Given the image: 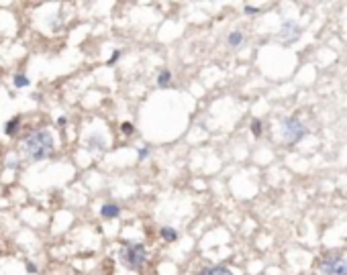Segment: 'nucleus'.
Listing matches in <instances>:
<instances>
[{"label": "nucleus", "instance_id": "obj_1", "mask_svg": "<svg viewBox=\"0 0 347 275\" xmlns=\"http://www.w3.org/2000/svg\"><path fill=\"white\" fill-rule=\"evenodd\" d=\"M23 151L31 161H45L55 153V139L47 129H33L25 141Z\"/></svg>", "mask_w": 347, "mask_h": 275}, {"label": "nucleus", "instance_id": "obj_2", "mask_svg": "<svg viewBox=\"0 0 347 275\" xmlns=\"http://www.w3.org/2000/svg\"><path fill=\"white\" fill-rule=\"evenodd\" d=\"M119 259L121 263L127 267V269H131V271H141L147 263V251L141 243H131V241H127L123 243L121 247V253H119Z\"/></svg>", "mask_w": 347, "mask_h": 275}, {"label": "nucleus", "instance_id": "obj_3", "mask_svg": "<svg viewBox=\"0 0 347 275\" xmlns=\"http://www.w3.org/2000/svg\"><path fill=\"white\" fill-rule=\"evenodd\" d=\"M305 135H307L305 124H302L296 116H288V118L282 120V137H284V141H286L288 145L298 143Z\"/></svg>", "mask_w": 347, "mask_h": 275}, {"label": "nucleus", "instance_id": "obj_4", "mask_svg": "<svg viewBox=\"0 0 347 275\" xmlns=\"http://www.w3.org/2000/svg\"><path fill=\"white\" fill-rule=\"evenodd\" d=\"M321 275H347V261L343 257H327L321 263Z\"/></svg>", "mask_w": 347, "mask_h": 275}, {"label": "nucleus", "instance_id": "obj_5", "mask_svg": "<svg viewBox=\"0 0 347 275\" xmlns=\"http://www.w3.org/2000/svg\"><path fill=\"white\" fill-rule=\"evenodd\" d=\"M300 37V27L294 23V20H284L280 27V33H278V39L284 41V43H292Z\"/></svg>", "mask_w": 347, "mask_h": 275}, {"label": "nucleus", "instance_id": "obj_6", "mask_svg": "<svg viewBox=\"0 0 347 275\" xmlns=\"http://www.w3.org/2000/svg\"><path fill=\"white\" fill-rule=\"evenodd\" d=\"M100 216H102L104 220L119 218V216H121V206H119V204H113V202L102 204V208H100Z\"/></svg>", "mask_w": 347, "mask_h": 275}, {"label": "nucleus", "instance_id": "obj_7", "mask_svg": "<svg viewBox=\"0 0 347 275\" xmlns=\"http://www.w3.org/2000/svg\"><path fill=\"white\" fill-rule=\"evenodd\" d=\"M20 129H23V118H20V116H12L4 124V135L6 137H16L20 133Z\"/></svg>", "mask_w": 347, "mask_h": 275}, {"label": "nucleus", "instance_id": "obj_8", "mask_svg": "<svg viewBox=\"0 0 347 275\" xmlns=\"http://www.w3.org/2000/svg\"><path fill=\"white\" fill-rule=\"evenodd\" d=\"M12 86H14V88H18V90L29 88V86H31V80H29V76H27V74L18 72V74H14V76H12Z\"/></svg>", "mask_w": 347, "mask_h": 275}, {"label": "nucleus", "instance_id": "obj_9", "mask_svg": "<svg viewBox=\"0 0 347 275\" xmlns=\"http://www.w3.org/2000/svg\"><path fill=\"white\" fill-rule=\"evenodd\" d=\"M86 147H88L90 151H102L104 149V139L100 135H92L86 139Z\"/></svg>", "mask_w": 347, "mask_h": 275}, {"label": "nucleus", "instance_id": "obj_10", "mask_svg": "<svg viewBox=\"0 0 347 275\" xmlns=\"http://www.w3.org/2000/svg\"><path fill=\"white\" fill-rule=\"evenodd\" d=\"M198 275H233V273L227 267H206Z\"/></svg>", "mask_w": 347, "mask_h": 275}, {"label": "nucleus", "instance_id": "obj_11", "mask_svg": "<svg viewBox=\"0 0 347 275\" xmlns=\"http://www.w3.org/2000/svg\"><path fill=\"white\" fill-rule=\"evenodd\" d=\"M170 84H172V72H168V70L160 72V76H158V86H160V88H168Z\"/></svg>", "mask_w": 347, "mask_h": 275}, {"label": "nucleus", "instance_id": "obj_12", "mask_svg": "<svg viewBox=\"0 0 347 275\" xmlns=\"http://www.w3.org/2000/svg\"><path fill=\"white\" fill-rule=\"evenodd\" d=\"M162 237H164L168 243H174V241L178 239V232L174 230L172 226H164V228H162Z\"/></svg>", "mask_w": 347, "mask_h": 275}, {"label": "nucleus", "instance_id": "obj_13", "mask_svg": "<svg viewBox=\"0 0 347 275\" xmlns=\"http://www.w3.org/2000/svg\"><path fill=\"white\" fill-rule=\"evenodd\" d=\"M227 41H229V45H231V47H239V45H241V41H243V35H241L239 31H233V33L229 35Z\"/></svg>", "mask_w": 347, "mask_h": 275}, {"label": "nucleus", "instance_id": "obj_14", "mask_svg": "<svg viewBox=\"0 0 347 275\" xmlns=\"http://www.w3.org/2000/svg\"><path fill=\"white\" fill-rule=\"evenodd\" d=\"M251 133H253V137H259V135H262V122H259L257 118L251 120Z\"/></svg>", "mask_w": 347, "mask_h": 275}, {"label": "nucleus", "instance_id": "obj_15", "mask_svg": "<svg viewBox=\"0 0 347 275\" xmlns=\"http://www.w3.org/2000/svg\"><path fill=\"white\" fill-rule=\"evenodd\" d=\"M121 131H123V135H133L135 133V126L131 122H123L121 124Z\"/></svg>", "mask_w": 347, "mask_h": 275}, {"label": "nucleus", "instance_id": "obj_16", "mask_svg": "<svg viewBox=\"0 0 347 275\" xmlns=\"http://www.w3.org/2000/svg\"><path fill=\"white\" fill-rule=\"evenodd\" d=\"M25 271H27L29 275H37L39 267H37V263H33V261H27V263H25Z\"/></svg>", "mask_w": 347, "mask_h": 275}, {"label": "nucleus", "instance_id": "obj_17", "mask_svg": "<svg viewBox=\"0 0 347 275\" xmlns=\"http://www.w3.org/2000/svg\"><path fill=\"white\" fill-rule=\"evenodd\" d=\"M147 155H149V147H147V145H145V147H141V149H139V159H141V161H143V159H145V157H147Z\"/></svg>", "mask_w": 347, "mask_h": 275}, {"label": "nucleus", "instance_id": "obj_18", "mask_svg": "<svg viewBox=\"0 0 347 275\" xmlns=\"http://www.w3.org/2000/svg\"><path fill=\"white\" fill-rule=\"evenodd\" d=\"M121 57V51H115L113 55H111V59H108V63H111V66H113V63H117V59Z\"/></svg>", "mask_w": 347, "mask_h": 275}, {"label": "nucleus", "instance_id": "obj_19", "mask_svg": "<svg viewBox=\"0 0 347 275\" xmlns=\"http://www.w3.org/2000/svg\"><path fill=\"white\" fill-rule=\"evenodd\" d=\"M55 124H57V126H66V124H68V118H66V116H59V118L55 120Z\"/></svg>", "mask_w": 347, "mask_h": 275}]
</instances>
